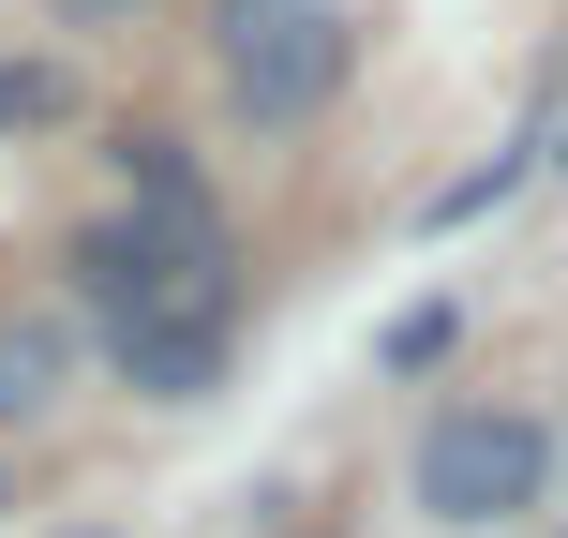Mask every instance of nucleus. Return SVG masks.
I'll return each instance as SVG.
<instances>
[{
	"mask_svg": "<svg viewBox=\"0 0 568 538\" xmlns=\"http://www.w3.org/2000/svg\"><path fill=\"white\" fill-rule=\"evenodd\" d=\"M135 150H150V210L135 225H90L75 284H90V314H105V359L135 374L150 404H195L210 374H225V225H210V195H180L165 135H135Z\"/></svg>",
	"mask_w": 568,
	"mask_h": 538,
	"instance_id": "1",
	"label": "nucleus"
},
{
	"mask_svg": "<svg viewBox=\"0 0 568 538\" xmlns=\"http://www.w3.org/2000/svg\"><path fill=\"white\" fill-rule=\"evenodd\" d=\"M539 479H554V434L509 419V404H449V419L419 434V509L464 524V538H479V524H524Z\"/></svg>",
	"mask_w": 568,
	"mask_h": 538,
	"instance_id": "2",
	"label": "nucleus"
},
{
	"mask_svg": "<svg viewBox=\"0 0 568 538\" xmlns=\"http://www.w3.org/2000/svg\"><path fill=\"white\" fill-rule=\"evenodd\" d=\"M225 90H240V120H314L344 90V0H225Z\"/></svg>",
	"mask_w": 568,
	"mask_h": 538,
	"instance_id": "3",
	"label": "nucleus"
},
{
	"mask_svg": "<svg viewBox=\"0 0 568 538\" xmlns=\"http://www.w3.org/2000/svg\"><path fill=\"white\" fill-rule=\"evenodd\" d=\"M75 389V329L60 314H0V419H45Z\"/></svg>",
	"mask_w": 568,
	"mask_h": 538,
	"instance_id": "4",
	"label": "nucleus"
},
{
	"mask_svg": "<svg viewBox=\"0 0 568 538\" xmlns=\"http://www.w3.org/2000/svg\"><path fill=\"white\" fill-rule=\"evenodd\" d=\"M45 120H60V75H45V60H0V150L45 135Z\"/></svg>",
	"mask_w": 568,
	"mask_h": 538,
	"instance_id": "5",
	"label": "nucleus"
},
{
	"mask_svg": "<svg viewBox=\"0 0 568 538\" xmlns=\"http://www.w3.org/2000/svg\"><path fill=\"white\" fill-rule=\"evenodd\" d=\"M60 16H75V30H120V16H150V0H60Z\"/></svg>",
	"mask_w": 568,
	"mask_h": 538,
	"instance_id": "6",
	"label": "nucleus"
}]
</instances>
